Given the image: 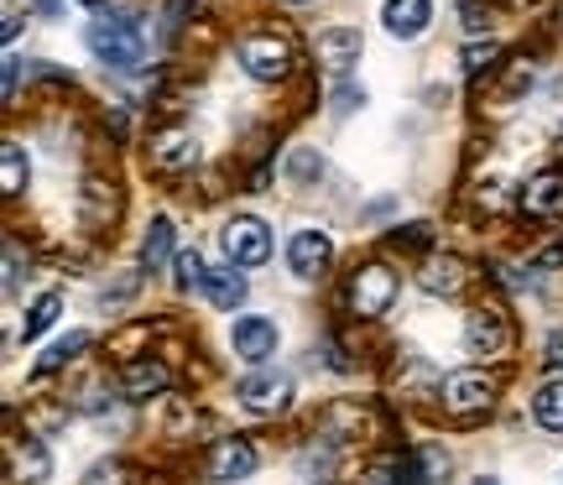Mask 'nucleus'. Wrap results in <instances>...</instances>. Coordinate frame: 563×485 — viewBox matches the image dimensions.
I'll return each mask as SVG.
<instances>
[{"mask_svg":"<svg viewBox=\"0 0 563 485\" xmlns=\"http://www.w3.org/2000/svg\"><path fill=\"white\" fill-rule=\"evenodd\" d=\"M42 11H47V16H58V0H37Z\"/></svg>","mask_w":563,"mask_h":485,"instance_id":"nucleus-32","label":"nucleus"},{"mask_svg":"<svg viewBox=\"0 0 563 485\" xmlns=\"http://www.w3.org/2000/svg\"><path fill=\"white\" fill-rule=\"evenodd\" d=\"M224 256H230V266H262L272 256V230L251 214L230 220L224 224Z\"/></svg>","mask_w":563,"mask_h":485,"instance_id":"nucleus-5","label":"nucleus"},{"mask_svg":"<svg viewBox=\"0 0 563 485\" xmlns=\"http://www.w3.org/2000/svg\"><path fill=\"white\" fill-rule=\"evenodd\" d=\"M397 293H402V283H397L391 266H361V272L350 277V308H355L361 319H382V313H391Z\"/></svg>","mask_w":563,"mask_h":485,"instance_id":"nucleus-2","label":"nucleus"},{"mask_svg":"<svg viewBox=\"0 0 563 485\" xmlns=\"http://www.w3.org/2000/svg\"><path fill=\"white\" fill-rule=\"evenodd\" d=\"M16 84H21V58H5V100H16Z\"/></svg>","mask_w":563,"mask_h":485,"instance_id":"nucleus-31","label":"nucleus"},{"mask_svg":"<svg viewBox=\"0 0 563 485\" xmlns=\"http://www.w3.org/2000/svg\"><path fill=\"white\" fill-rule=\"evenodd\" d=\"M199 162V136L188 131V125H167L152 136V167L162 173H183V167H194Z\"/></svg>","mask_w":563,"mask_h":485,"instance_id":"nucleus-9","label":"nucleus"},{"mask_svg":"<svg viewBox=\"0 0 563 485\" xmlns=\"http://www.w3.org/2000/svg\"><path fill=\"white\" fill-rule=\"evenodd\" d=\"M58 313H63V298H58V293L37 298V304H32V313L21 319V340H42V334L58 323Z\"/></svg>","mask_w":563,"mask_h":485,"instance_id":"nucleus-21","label":"nucleus"},{"mask_svg":"<svg viewBox=\"0 0 563 485\" xmlns=\"http://www.w3.org/2000/svg\"><path fill=\"white\" fill-rule=\"evenodd\" d=\"M277 344H282V329L272 319H262V313H245V319L230 323V350H235L245 365L272 361V355H277Z\"/></svg>","mask_w":563,"mask_h":485,"instance_id":"nucleus-4","label":"nucleus"},{"mask_svg":"<svg viewBox=\"0 0 563 485\" xmlns=\"http://www.w3.org/2000/svg\"><path fill=\"white\" fill-rule=\"evenodd\" d=\"M460 58H464V74H485V68H496V58H501V42H470Z\"/></svg>","mask_w":563,"mask_h":485,"instance_id":"nucleus-25","label":"nucleus"},{"mask_svg":"<svg viewBox=\"0 0 563 485\" xmlns=\"http://www.w3.org/2000/svg\"><path fill=\"white\" fill-rule=\"evenodd\" d=\"M464 344H470V355H506L511 350V323H506L501 308H475L470 319H464Z\"/></svg>","mask_w":563,"mask_h":485,"instance_id":"nucleus-7","label":"nucleus"},{"mask_svg":"<svg viewBox=\"0 0 563 485\" xmlns=\"http://www.w3.org/2000/svg\"><path fill=\"white\" fill-rule=\"evenodd\" d=\"M334 256V241L323 235V230H292V241H287V266H292V277H319L323 266Z\"/></svg>","mask_w":563,"mask_h":485,"instance_id":"nucleus-10","label":"nucleus"},{"mask_svg":"<svg viewBox=\"0 0 563 485\" xmlns=\"http://www.w3.org/2000/svg\"><path fill=\"white\" fill-rule=\"evenodd\" d=\"M532 418H538L548 433H563V382L538 386V397H532Z\"/></svg>","mask_w":563,"mask_h":485,"instance_id":"nucleus-19","label":"nucleus"},{"mask_svg":"<svg viewBox=\"0 0 563 485\" xmlns=\"http://www.w3.org/2000/svg\"><path fill=\"white\" fill-rule=\"evenodd\" d=\"M319 58L344 74L350 63H361V32H355V26H329V32H319Z\"/></svg>","mask_w":563,"mask_h":485,"instance_id":"nucleus-15","label":"nucleus"},{"mask_svg":"<svg viewBox=\"0 0 563 485\" xmlns=\"http://www.w3.org/2000/svg\"><path fill=\"white\" fill-rule=\"evenodd\" d=\"M167 262H173V220H152L146 235H141V266L162 272Z\"/></svg>","mask_w":563,"mask_h":485,"instance_id":"nucleus-17","label":"nucleus"},{"mask_svg":"<svg viewBox=\"0 0 563 485\" xmlns=\"http://www.w3.org/2000/svg\"><path fill=\"white\" fill-rule=\"evenodd\" d=\"M84 485H125V465L121 460H104V465L89 470V481Z\"/></svg>","mask_w":563,"mask_h":485,"instance_id":"nucleus-27","label":"nucleus"},{"mask_svg":"<svg viewBox=\"0 0 563 485\" xmlns=\"http://www.w3.org/2000/svg\"><path fill=\"white\" fill-rule=\"evenodd\" d=\"M355 104H365V89H355V84H340V89H334V110H355Z\"/></svg>","mask_w":563,"mask_h":485,"instance_id":"nucleus-28","label":"nucleus"},{"mask_svg":"<svg viewBox=\"0 0 563 485\" xmlns=\"http://www.w3.org/2000/svg\"><path fill=\"white\" fill-rule=\"evenodd\" d=\"M475 485H501V481H496V475H481V481H475Z\"/></svg>","mask_w":563,"mask_h":485,"instance_id":"nucleus-33","label":"nucleus"},{"mask_svg":"<svg viewBox=\"0 0 563 485\" xmlns=\"http://www.w3.org/2000/svg\"><path fill=\"white\" fill-rule=\"evenodd\" d=\"M47 475H53V454H47V444L26 439V449H16V485H42Z\"/></svg>","mask_w":563,"mask_h":485,"instance_id":"nucleus-18","label":"nucleus"},{"mask_svg":"<svg viewBox=\"0 0 563 485\" xmlns=\"http://www.w3.org/2000/svg\"><path fill=\"white\" fill-rule=\"evenodd\" d=\"M173 266H178V277H173V283H178L183 293H194V287L209 283V272H203V256H199V251H183Z\"/></svg>","mask_w":563,"mask_h":485,"instance_id":"nucleus-24","label":"nucleus"},{"mask_svg":"<svg viewBox=\"0 0 563 485\" xmlns=\"http://www.w3.org/2000/svg\"><path fill=\"white\" fill-rule=\"evenodd\" d=\"M167 365H157V361H136L131 371H125V397L131 403H146V397H157V392H167Z\"/></svg>","mask_w":563,"mask_h":485,"instance_id":"nucleus-16","label":"nucleus"},{"mask_svg":"<svg viewBox=\"0 0 563 485\" xmlns=\"http://www.w3.org/2000/svg\"><path fill=\"white\" fill-rule=\"evenodd\" d=\"M84 5H100V0H84Z\"/></svg>","mask_w":563,"mask_h":485,"instance_id":"nucleus-34","label":"nucleus"},{"mask_svg":"<svg viewBox=\"0 0 563 485\" xmlns=\"http://www.w3.org/2000/svg\"><path fill=\"white\" fill-rule=\"evenodd\" d=\"M241 68L251 74V79H262V84H272V79H282L287 68H292V47L277 37V32H256V37H245L241 42Z\"/></svg>","mask_w":563,"mask_h":485,"instance_id":"nucleus-3","label":"nucleus"},{"mask_svg":"<svg viewBox=\"0 0 563 485\" xmlns=\"http://www.w3.org/2000/svg\"><path fill=\"white\" fill-rule=\"evenodd\" d=\"M26 188V152L5 142V167H0V194H21Z\"/></svg>","mask_w":563,"mask_h":485,"instance_id":"nucleus-23","label":"nucleus"},{"mask_svg":"<svg viewBox=\"0 0 563 485\" xmlns=\"http://www.w3.org/2000/svg\"><path fill=\"white\" fill-rule=\"evenodd\" d=\"M522 209L532 220H563V173H538L522 188Z\"/></svg>","mask_w":563,"mask_h":485,"instance_id":"nucleus-13","label":"nucleus"},{"mask_svg":"<svg viewBox=\"0 0 563 485\" xmlns=\"http://www.w3.org/2000/svg\"><path fill=\"white\" fill-rule=\"evenodd\" d=\"M559 142H563V136H559Z\"/></svg>","mask_w":563,"mask_h":485,"instance_id":"nucleus-36","label":"nucleus"},{"mask_svg":"<svg viewBox=\"0 0 563 485\" xmlns=\"http://www.w3.org/2000/svg\"><path fill=\"white\" fill-rule=\"evenodd\" d=\"M292 5H308V0H292Z\"/></svg>","mask_w":563,"mask_h":485,"instance_id":"nucleus-35","label":"nucleus"},{"mask_svg":"<svg viewBox=\"0 0 563 485\" xmlns=\"http://www.w3.org/2000/svg\"><path fill=\"white\" fill-rule=\"evenodd\" d=\"M89 53L104 63V68H141L146 63V37L131 16H110L89 26Z\"/></svg>","mask_w":563,"mask_h":485,"instance_id":"nucleus-1","label":"nucleus"},{"mask_svg":"<svg viewBox=\"0 0 563 485\" xmlns=\"http://www.w3.org/2000/svg\"><path fill=\"white\" fill-rule=\"evenodd\" d=\"M382 21H386V32L391 37H422L428 32V21H433V0H386L382 5Z\"/></svg>","mask_w":563,"mask_h":485,"instance_id":"nucleus-12","label":"nucleus"},{"mask_svg":"<svg viewBox=\"0 0 563 485\" xmlns=\"http://www.w3.org/2000/svg\"><path fill=\"white\" fill-rule=\"evenodd\" d=\"M548 371H563V334H548Z\"/></svg>","mask_w":563,"mask_h":485,"instance_id":"nucleus-30","label":"nucleus"},{"mask_svg":"<svg viewBox=\"0 0 563 485\" xmlns=\"http://www.w3.org/2000/svg\"><path fill=\"white\" fill-rule=\"evenodd\" d=\"M443 470H449V454H443V449H433V444H422L418 449V481L433 485V481H443Z\"/></svg>","mask_w":563,"mask_h":485,"instance_id":"nucleus-26","label":"nucleus"},{"mask_svg":"<svg viewBox=\"0 0 563 485\" xmlns=\"http://www.w3.org/2000/svg\"><path fill=\"white\" fill-rule=\"evenodd\" d=\"M496 403V382L481 376V371H454L449 382H443V407L454 412V418H475L485 407Z\"/></svg>","mask_w":563,"mask_h":485,"instance_id":"nucleus-6","label":"nucleus"},{"mask_svg":"<svg viewBox=\"0 0 563 485\" xmlns=\"http://www.w3.org/2000/svg\"><path fill=\"white\" fill-rule=\"evenodd\" d=\"M256 470V449H251V439H220L214 444V454H209V481H245Z\"/></svg>","mask_w":563,"mask_h":485,"instance_id":"nucleus-11","label":"nucleus"},{"mask_svg":"<svg viewBox=\"0 0 563 485\" xmlns=\"http://www.w3.org/2000/svg\"><path fill=\"white\" fill-rule=\"evenodd\" d=\"M84 344H89V334H84V329H79V334H68V340H58V344H47V355L37 361V376H53V371H63V365L74 361Z\"/></svg>","mask_w":563,"mask_h":485,"instance_id":"nucleus-22","label":"nucleus"},{"mask_svg":"<svg viewBox=\"0 0 563 485\" xmlns=\"http://www.w3.org/2000/svg\"><path fill=\"white\" fill-rule=\"evenodd\" d=\"M235 397H241V407L272 418V412H287V403H292V382L277 376V371H262V376H245V382L235 386Z\"/></svg>","mask_w":563,"mask_h":485,"instance_id":"nucleus-8","label":"nucleus"},{"mask_svg":"<svg viewBox=\"0 0 563 485\" xmlns=\"http://www.w3.org/2000/svg\"><path fill=\"white\" fill-rule=\"evenodd\" d=\"M418 283H422V293H433V298H454V293L470 283V272H464L460 256H428L418 272Z\"/></svg>","mask_w":563,"mask_h":485,"instance_id":"nucleus-14","label":"nucleus"},{"mask_svg":"<svg viewBox=\"0 0 563 485\" xmlns=\"http://www.w3.org/2000/svg\"><path fill=\"white\" fill-rule=\"evenodd\" d=\"M203 293L214 298V308H224V313H230V308H235V304L245 298V277L235 272V266H224V272H209V283H203Z\"/></svg>","mask_w":563,"mask_h":485,"instance_id":"nucleus-20","label":"nucleus"},{"mask_svg":"<svg viewBox=\"0 0 563 485\" xmlns=\"http://www.w3.org/2000/svg\"><path fill=\"white\" fill-rule=\"evenodd\" d=\"M308 173H323V162L313 157V152H298V157H292V178H308Z\"/></svg>","mask_w":563,"mask_h":485,"instance_id":"nucleus-29","label":"nucleus"}]
</instances>
